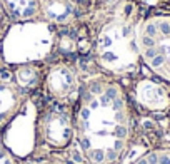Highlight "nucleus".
Listing matches in <instances>:
<instances>
[{
	"instance_id": "4",
	"label": "nucleus",
	"mask_w": 170,
	"mask_h": 164,
	"mask_svg": "<svg viewBox=\"0 0 170 164\" xmlns=\"http://www.w3.org/2000/svg\"><path fill=\"white\" fill-rule=\"evenodd\" d=\"M53 33L48 23L20 22L10 28L3 42V57L7 62L27 64L45 57L52 49Z\"/></svg>"
},
{
	"instance_id": "2",
	"label": "nucleus",
	"mask_w": 170,
	"mask_h": 164,
	"mask_svg": "<svg viewBox=\"0 0 170 164\" xmlns=\"http://www.w3.org/2000/svg\"><path fill=\"white\" fill-rule=\"evenodd\" d=\"M95 59L112 74H127L138 64L137 25L127 15H117L100 28L95 40Z\"/></svg>"
},
{
	"instance_id": "9",
	"label": "nucleus",
	"mask_w": 170,
	"mask_h": 164,
	"mask_svg": "<svg viewBox=\"0 0 170 164\" xmlns=\"http://www.w3.org/2000/svg\"><path fill=\"white\" fill-rule=\"evenodd\" d=\"M137 99L138 102L150 110H160L167 107L168 94L160 84L152 80H142L137 85Z\"/></svg>"
},
{
	"instance_id": "1",
	"label": "nucleus",
	"mask_w": 170,
	"mask_h": 164,
	"mask_svg": "<svg viewBox=\"0 0 170 164\" xmlns=\"http://www.w3.org/2000/svg\"><path fill=\"white\" fill-rule=\"evenodd\" d=\"M74 126V139L85 164L120 162L132 132L129 102L122 87L104 77L92 79L80 92Z\"/></svg>"
},
{
	"instance_id": "11",
	"label": "nucleus",
	"mask_w": 170,
	"mask_h": 164,
	"mask_svg": "<svg viewBox=\"0 0 170 164\" xmlns=\"http://www.w3.org/2000/svg\"><path fill=\"white\" fill-rule=\"evenodd\" d=\"M42 80V72L37 65L30 64H20L15 69V85L22 90H32L37 89Z\"/></svg>"
},
{
	"instance_id": "10",
	"label": "nucleus",
	"mask_w": 170,
	"mask_h": 164,
	"mask_svg": "<svg viewBox=\"0 0 170 164\" xmlns=\"http://www.w3.org/2000/svg\"><path fill=\"white\" fill-rule=\"evenodd\" d=\"M0 5L15 22H30L40 15V0H0Z\"/></svg>"
},
{
	"instance_id": "12",
	"label": "nucleus",
	"mask_w": 170,
	"mask_h": 164,
	"mask_svg": "<svg viewBox=\"0 0 170 164\" xmlns=\"http://www.w3.org/2000/svg\"><path fill=\"white\" fill-rule=\"evenodd\" d=\"M147 164H170V149H157V151L143 154Z\"/></svg>"
},
{
	"instance_id": "5",
	"label": "nucleus",
	"mask_w": 170,
	"mask_h": 164,
	"mask_svg": "<svg viewBox=\"0 0 170 164\" xmlns=\"http://www.w3.org/2000/svg\"><path fill=\"white\" fill-rule=\"evenodd\" d=\"M75 136L74 115L67 104L57 102L42 110L37 119V137L52 149H64Z\"/></svg>"
},
{
	"instance_id": "8",
	"label": "nucleus",
	"mask_w": 170,
	"mask_h": 164,
	"mask_svg": "<svg viewBox=\"0 0 170 164\" xmlns=\"http://www.w3.org/2000/svg\"><path fill=\"white\" fill-rule=\"evenodd\" d=\"M40 13L48 23L65 25L75 17V5L72 0H40Z\"/></svg>"
},
{
	"instance_id": "7",
	"label": "nucleus",
	"mask_w": 170,
	"mask_h": 164,
	"mask_svg": "<svg viewBox=\"0 0 170 164\" xmlns=\"http://www.w3.org/2000/svg\"><path fill=\"white\" fill-rule=\"evenodd\" d=\"M23 105V90L13 82L0 80V127L7 124Z\"/></svg>"
},
{
	"instance_id": "17",
	"label": "nucleus",
	"mask_w": 170,
	"mask_h": 164,
	"mask_svg": "<svg viewBox=\"0 0 170 164\" xmlns=\"http://www.w3.org/2000/svg\"><path fill=\"white\" fill-rule=\"evenodd\" d=\"M2 17H3V8H2V5H0V22H2Z\"/></svg>"
},
{
	"instance_id": "16",
	"label": "nucleus",
	"mask_w": 170,
	"mask_h": 164,
	"mask_svg": "<svg viewBox=\"0 0 170 164\" xmlns=\"http://www.w3.org/2000/svg\"><path fill=\"white\" fill-rule=\"evenodd\" d=\"M134 164H147V161H145V159H143V156H142V157H138L137 161L134 162Z\"/></svg>"
},
{
	"instance_id": "15",
	"label": "nucleus",
	"mask_w": 170,
	"mask_h": 164,
	"mask_svg": "<svg viewBox=\"0 0 170 164\" xmlns=\"http://www.w3.org/2000/svg\"><path fill=\"white\" fill-rule=\"evenodd\" d=\"M102 2H104L105 5H109V7H112V5H117V3L120 2V0H102Z\"/></svg>"
},
{
	"instance_id": "14",
	"label": "nucleus",
	"mask_w": 170,
	"mask_h": 164,
	"mask_svg": "<svg viewBox=\"0 0 170 164\" xmlns=\"http://www.w3.org/2000/svg\"><path fill=\"white\" fill-rule=\"evenodd\" d=\"M22 164H70V162L62 157H48V159H40V161H25Z\"/></svg>"
},
{
	"instance_id": "13",
	"label": "nucleus",
	"mask_w": 170,
	"mask_h": 164,
	"mask_svg": "<svg viewBox=\"0 0 170 164\" xmlns=\"http://www.w3.org/2000/svg\"><path fill=\"white\" fill-rule=\"evenodd\" d=\"M0 164H18L15 156L3 144H0Z\"/></svg>"
},
{
	"instance_id": "3",
	"label": "nucleus",
	"mask_w": 170,
	"mask_h": 164,
	"mask_svg": "<svg viewBox=\"0 0 170 164\" xmlns=\"http://www.w3.org/2000/svg\"><path fill=\"white\" fill-rule=\"evenodd\" d=\"M142 60L153 74L170 82V17L155 15L137 27Z\"/></svg>"
},
{
	"instance_id": "6",
	"label": "nucleus",
	"mask_w": 170,
	"mask_h": 164,
	"mask_svg": "<svg viewBox=\"0 0 170 164\" xmlns=\"http://www.w3.org/2000/svg\"><path fill=\"white\" fill-rule=\"evenodd\" d=\"M48 94L57 102L67 104L74 100L80 92V82L75 69L69 64H57L50 67L45 77Z\"/></svg>"
}]
</instances>
